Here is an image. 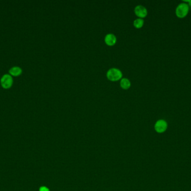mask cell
<instances>
[{"mask_svg": "<svg viewBox=\"0 0 191 191\" xmlns=\"http://www.w3.org/2000/svg\"><path fill=\"white\" fill-rule=\"evenodd\" d=\"M107 79L111 81H116L121 79L123 77V73L119 69L111 68L107 72Z\"/></svg>", "mask_w": 191, "mask_h": 191, "instance_id": "1", "label": "cell"}, {"mask_svg": "<svg viewBox=\"0 0 191 191\" xmlns=\"http://www.w3.org/2000/svg\"><path fill=\"white\" fill-rule=\"evenodd\" d=\"M189 6L185 3H180L175 10V14L178 17L184 18L189 13Z\"/></svg>", "mask_w": 191, "mask_h": 191, "instance_id": "2", "label": "cell"}, {"mask_svg": "<svg viewBox=\"0 0 191 191\" xmlns=\"http://www.w3.org/2000/svg\"><path fill=\"white\" fill-rule=\"evenodd\" d=\"M134 12L135 15L139 17L140 18H144L147 17V8L142 5H137L134 9Z\"/></svg>", "mask_w": 191, "mask_h": 191, "instance_id": "3", "label": "cell"}, {"mask_svg": "<svg viewBox=\"0 0 191 191\" xmlns=\"http://www.w3.org/2000/svg\"><path fill=\"white\" fill-rule=\"evenodd\" d=\"M1 85L5 89H8L11 87L12 84V77L9 75H5L3 76L1 80Z\"/></svg>", "mask_w": 191, "mask_h": 191, "instance_id": "4", "label": "cell"}, {"mask_svg": "<svg viewBox=\"0 0 191 191\" xmlns=\"http://www.w3.org/2000/svg\"><path fill=\"white\" fill-rule=\"evenodd\" d=\"M117 41V38L114 34H108L105 38V42L109 46H114Z\"/></svg>", "mask_w": 191, "mask_h": 191, "instance_id": "5", "label": "cell"}, {"mask_svg": "<svg viewBox=\"0 0 191 191\" xmlns=\"http://www.w3.org/2000/svg\"><path fill=\"white\" fill-rule=\"evenodd\" d=\"M167 128V122L164 120H159L157 121L155 125L156 130L158 132H163L165 131Z\"/></svg>", "mask_w": 191, "mask_h": 191, "instance_id": "6", "label": "cell"}, {"mask_svg": "<svg viewBox=\"0 0 191 191\" xmlns=\"http://www.w3.org/2000/svg\"><path fill=\"white\" fill-rule=\"evenodd\" d=\"M120 86L123 89L127 90L131 86V82L127 78H123L120 81Z\"/></svg>", "mask_w": 191, "mask_h": 191, "instance_id": "7", "label": "cell"}, {"mask_svg": "<svg viewBox=\"0 0 191 191\" xmlns=\"http://www.w3.org/2000/svg\"><path fill=\"white\" fill-rule=\"evenodd\" d=\"M22 70L21 68L17 67H14L10 69V74H11V75L14 76H17L21 74Z\"/></svg>", "mask_w": 191, "mask_h": 191, "instance_id": "8", "label": "cell"}, {"mask_svg": "<svg viewBox=\"0 0 191 191\" xmlns=\"http://www.w3.org/2000/svg\"><path fill=\"white\" fill-rule=\"evenodd\" d=\"M144 21L142 19L139 18V19H137L134 20V27L137 29H140V28L142 27V26L144 25Z\"/></svg>", "mask_w": 191, "mask_h": 191, "instance_id": "9", "label": "cell"}, {"mask_svg": "<svg viewBox=\"0 0 191 191\" xmlns=\"http://www.w3.org/2000/svg\"><path fill=\"white\" fill-rule=\"evenodd\" d=\"M40 191H49V189H47V187H42L40 189Z\"/></svg>", "mask_w": 191, "mask_h": 191, "instance_id": "10", "label": "cell"}]
</instances>
